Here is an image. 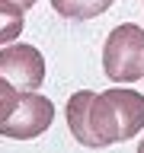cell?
Returning a JSON list of instances; mask_svg holds the SVG:
<instances>
[{"label": "cell", "instance_id": "1", "mask_svg": "<svg viewBox=\"0 0 144 153\" xmlns=\"http://www.w3.org/2000/svg\"><path fill=\"white\" fill-rule=\"evenodd\" d=\"M90 147L131 140L144 128V96L134 89H106L90 99Z\"/></svg>", "mask_w": 144, "mask_h": 153}, {"label": "cell", "instance_id": "7", "mask_svg": "<svg viewBox=\"0 0 144 153\" xmlns=\"http://www.w3.org/2000/svg\"><path fill=\"white\" fill-rule=\"evenodd\" d=\"M26 26V10L16 0H0V45H7L22 32Z\"/></svg>", "mask_w": 144, "mask_h": 153}, {"label": "cell", "instance_id": "2", "mask_svg": "<svg viewBox=\"0 0 144 153\" xmlns=\"http://www.w3.org/2000/svg\"><path fill=\"white\" fill-rule=\"evenodd\" d=\"M103 70L115 83H134L144 76V29L134 22L115 26L103 48Z\"/></svg>", "mask_w": 144, "mask_h": 153}, {"label": "cell", "instance_id": "6", "mask_svg": "<svg viewBox=\"0 0 144 153\" xmlns=\"http://www.w3.org/2000/svg\"><path fill=\"white\" fill-rule=\"evenodd\" d=\"M115 0H51V10L64 19H93L112 7Z\"/></svg>", "mask_w": 144, "mask_h": 153}, {"label": "cell", "instance_id": "10", "mask_svg": "<svg viewBox=\"0 0 144 153\" xmlns=\"http://www.w3.org/2000/svg\"><path fill=\"white\" fill-rule=\"evenodd\" d=\"M138 150H141V153H144V140H141V143H138Z\"/></svg>", "mask_w": 144, "mask_h": 153}, {"label": "cell", "instance_id": "9", "mask_svg": "<svg viewBox=\"0 0 144 153\" xmlns=\"http://www.w3.org/2000/svg\"><path fill=\"white\" fill-rule=\"evenodd\" d=\"M16 3H19V7H22V10H29V7H32V3H35V0H16Z\"/></svg>", "mask_w": 144, "mask_h": 153}, {"label": "cell", "instance_id": "5", "mask_svg": "<svg viewBox=\"0 0 144 153\" xmlns=\"http://www.w3.org/2000/svg\"><path fill=\"white\" fill-rule=\"evenodd\" d=\"M90 99H93V93L90 89H80L67 102V128L74 134V140L83 143V147H90V128H86L90 124Z\"/></svg>", "mask_w": 144, "mask_h": 153}, {"label": "cell", "instance_id": "4", "mask_svg": "<svg viewBox=\"0 0 144 153\" xmlns=\"http://www.w3.org/2000/svg\"><path fill=\"white\" fill-rule=\"evenodd\" d=\"M0 76L16 89H38L45 83V57L32 45H10L0 51Z\"/></svg>", "mask_w": 144, "mask_h": 153}, {"label": "cell", "instance_id": "8", "mask_svg": "<svg viewBox=\"0 0 144 153\" xmlns=\"http://www.w3.org/2000/svg\"><path fill=\"white\" fill-rule=\"evenodd\" d=\"M16 99H19V89L10 83V80H3V76H0V121H3L10 112H13Z\"/></svg>", "mask_w": 144, "mask_h": 153}, {"label": "cell", "instance_id": "3", "mask_svg": "<svg viewBox=\"0 0 144 153\" xmlns=\"http://www.w3.org/2000/svg\"><path fill=\"white\" fill-rule=\"evenodd\" d=\"M51 121H55V102H48L35 89H19L13 112L0 121V134L13 140H32L38 134H45Z\"/></svg>", "mask_w": 144, "mask_h": 153}]
</instances>
